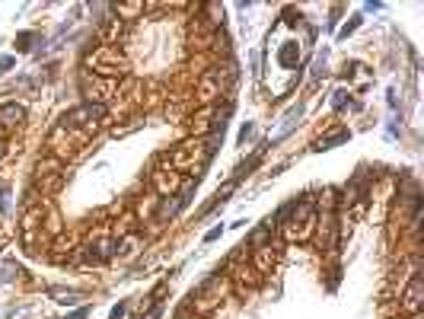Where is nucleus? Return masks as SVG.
<instances>
[{
	"instance_id": "obj_1",
	"label": "nucleus",
	"mask_w": 424,
	"mask_h": 319,
	"mask_svg": "<svg viewBox=\"0 0 424 319\" xmlns=\"http://www.w3.org/2000/svg\"><path fill=\"white\" fill-rule=\"evenodd\" d=\"M84 68H86V74L102 77V80H121V77L128 74V58L109 42V45H96L86 54Z\"/></svg>"
},
{
	"instance_id": "obj_2",
	"label": "nucleus",
	"mask_w": 424,
	"mask_h": 319,
	"mask_svg": "<svg viewBox=\"0 0 424 319\" xmlns=\"http://www.w3.org/2000/svg\"><path fill=\"white\" fill-rule=\"evenodd\" d=\"M281 233H284L288 243L310 240V236L316 233V208H313L310 201H297L294 211H290L288 217H284V224H281Z\"/></svg>"
},
{
	"instance_id": "obj_3",
	"label": "nucleus",
	"mask_w": 424,
	"mask_h": 319,
	"mask_svg": "<svg viewBox=\"0 0 424 319\" xmlns=\"http://www.w3.org/2000/svg\"><path fill=\"white\" fill-rule=\"evenodd\" d=\"M106 118H109V109H106V106H93V102H84V106L70 109V112L61 118V125H64V128L80 131L84 137H90V134H96V131L102 128V122H106Z\"/></svg>"
},
{
	"instance_id": "obj_4",
	"label": "nucleus",
	"mask_w": 424,
	"mask_h": 319,
	"mask_svg": "<svg viewBox=\"0 0 424 319\" xmlns=\"http://www.w3.org/2000/svg\"><path fill=\"white\" fill-rule=\"evenodd\" d=\"M84 144H86V137L80 134V131H74V128H64V125H54L52 137H48L52 157H54V160H61V163H64L68 157H74L77 147H84Z\"/></svg>"
},
{
	"instance_id": "obj_5",
	"label": "nucleus",
	"mask_w": 424,
	"mask_h": 319,
	"mask_svg": "<svg viewBox=\"0 0 424 319\" xmlns=\"http://www.w3.org/2000/svg\"><path fill=\"white\" fill-rule=\"evenodd\" d=\"M80 90H84L86 102H93V106H106L109 99L118 96L121 84L118 80H102V77H93L84 70V77H80Z\"/></svg>"
},
{
	"instance_id": "obj_6",
	"label": "nucleus",
	"mask_w": 424,
	"mask_h": 319,
	"mask_svg": "<svg viewBox=\"0 0 424 319\" xmlns=\"http://www.w3.org/2000/svg\"><path fill=\"white\" fill-rule=\"evenodd\" d=\"M150 185L157 189V195H163V198H173L175 192H179V185H182V176L175 173L173 166H169L166 160L159 163L157 169L150 173Z\"/></svg>"
},
{
	"instance_id": "obj_7",
	"label": "nucleus",
	"mask_w": 424,
	"mask_h": 319,
	"mask_svg": "<svg viewBox=\"0 0 424 319\" xmlns=\"http://www.w3.org/2000/svg\"><path fill=\"white\" fill-rule=\"evenodd\" d=\"M223 90H227V86H223V74H220V68H217V70H207V74L201 77V80H198L195 96H198V102H205V106H214V99H217Z\"/></svg>"
},
{
	"instance_id": "obj_8",
	"label": "nucleus",
	"mask_w": 424,
	"mask_h": 319,
	"mask_svg": "<svg viewBox=\"0 0 424 319\" xmlns=\"http://www.w3.org/2000/svg\"><path fill=\"white\" fill-rule=\"evenodd\" d=\"M399 310L405 313V316H415V313L424 310V278L421 274H415L409 281V288H405V294H402V300H399Z\"/></svg>"
},
{
	"instance_id": "obj_9",
	"label": "nucleus",
	"mask_w": 424,
	"mask_h": 319,
	"mask_svg": "<svg viewBox=\"0 0 424 319\" xmlns=\"http://www.w3.org/2000/svg\"><path fill=\"white\" fill-rule=\"evenodd\" d=\"M23 122H26V109L19 106V102H3V106H0V137L13 134Z\"/></svg>"
},
{
	"instance_id": "obj_10",
	"label": "nucleus",
	"mask_w": 424,
	"mask_h": 319,
	"mask_svg": "<svg viewBox=\"0 0 424 319\" xmlns=\"http://www.w3.org/2000/svg\"><path fill=\"white\" fill-rule=\"evenodd\" d=\"M272 268H274V249L272 246H258V249H252V272H256L258 278L272 274Z\"/></svg>"
},
{
	"instance_id": "obj_11",
	"label": "nucleus",
	"mask_w": 424,
	"mask_h": 319,
	"mask_svg": "<svg viewBox=\"0 0 424 319\" xmlns=\"http://www.w3.org/2000/svg\"><path fill=\"white\" fill-rule=\"evenodd\" d=\"M316 230H319V246L329 252L335 246V211H322V221L316 224Z\"/></svg>"
},
{
	"instance_id": "obj_12",
	"label": "nucleus",
	"mask_w": 424,
	"mask_h": 319,
	"mask_svg": "<svg viewBox=\"0 0 424 319\" xmlns=\"http://www.w3.org/2000/svg\"><path fill=\"white\" fill-rule=\"evenodd\" d=\"M137 246H141V236L128 233L125 240H118V246H115V256H118V258H131L137 252Z\"/></svg>"
},
{
	"instance_id": "obj_13",
	"label": "nucleus",
	"mask_w": 424,
	"mask_h": 319,
	"mask_svg": "<svg viewBox=\"0 0 424 319\" xmlns=\"http://www.w3.org/2000/svg\"><path fill=\"white\" fill-rule=\"evenodd\" d=\"M214 112H217L214 106H205V109H201V112H198L195 118H191V131H195V134H205V131L211 128V122H207V118H211Z\"/></svg>"
},
{
	"instance_id": "obj_14",
	"label": "nucleus",
	"mask_w": 424,
	"mask_h": 319,
	"mask_svg": "<svg viewBox=\"0 0 424 319\" xmlns=\"http://www.w3.org/2000/svg\"><path fill=\"white\" fill-rule=\"evenodd\" d=\"M348 131L341 128V131H335V134H329V137H319V144H316V150H329V147H335V144H341V141H348Z\"/></svg>"
},
{
	"instance_id": "obj_15",
	"label": "nucleus",
	"mask_w": 424,
	"mask_h": 319,
	"mask_svg": "<svg viewBox=\"0 0 424 319\" xmlns=\"http://www.w3.org/2000/svg\"><path fill=\"white\" fill-rule=\"evenodd\" d=\"M52 297L58 300V304H64V306H70V304H77V300H80V294H77V290H64V288H52Z\"/></svg>"
},
{
	"instance_id": "obj_16",
	"label": "nucleus",
	"mask_w": 424,
	"mask_h": 319,
	"mask_svg": "<svg viewBox=\"0 0 424 319\" xmlns=\"http://www.w3.org/2000/svg\"><path fill=\"white\" fill-rule=\"evenodd\" d=\"M297 118H300V106L290 109V112H288V118H284V128H281L278 134H274V141H281V137H288V134H290V128L297 125Z\"/></svg>"
},
{
	"instance_id": "obj_17",
	"label": "nucleus",
	"mask_w": 424,
	"mask_h": 319,
	"mask_svg": "<svg viewBox=\"0 0 424 319\" xmlns=\"http://www.w3.org/2000/svg\"><path fill=\"white\" fill-rule=\"evenodd\" d=\"M112 10L118 16H137V13H144V3H115Z\"/></svg>"
},
{
	"instance_id": "obj_18",
	"label": "nucleus",
	"mask_w": 424,
	"mask_h": 319,
	"mask_svg": "<svg viewBox=\"0 0 424 319\" xmlns=\"http://www.w3.org/2000/svg\"><path fill=\"white\" fill-rule=\"evenodd\" d=\"M179 211V201H163V205H159V214H157V221H166V217H173V214Z\"/></svg>"
},
{
	"instance_id": "obj_19",
	"label": "nucleus",
	"mask_w": 424,
	"mask_h": 319,
	"mask_svg": "<svg viewBox=\"0 0 424 319\" xmlns=\"http://www.w3.org/2000/svg\"><path fill=\"white\" fill-rule=\"evenodd\" d=\"M121 316H125V304H118V306L112 310V319H121Z\"/></svg>"
},
{
	"instance_id": "obj_20",
	"label": "nucleus",
	"mask_w": 424,
	"mask_h": 319,
	"mask_svg": "<svg viewBox=\"0 0 424 319\" xmlns=\"http://www.w3.org/2000/svg\"><path fill=\"white\" fill-rule=\"evenodd\" d=\"M7 68H13V58H3V61H0V70H7Z\"/></svg>"
},
{
	"instance_id": "obj_21",
	"label": "nucleus",
	"mask_w": 424,
	"mask_h": 319,
	"mask_svg": "<svg viewBox=\"0 0 424 319\" xmlns=\"http://www.w3.org/2000/svg\"><path fill=\"white\" fill-rule=\"evenodd\" d=\"M68 319H86V310H77V313H70Z\"/></svg>"
}]
</instances>
